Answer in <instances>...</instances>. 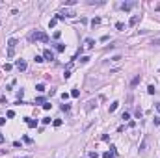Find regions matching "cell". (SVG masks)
<instances>
[{
	"instance_id": "cell-1",
	"label": "cell",
	"mask_w": 160,
	"mask_h": 158,
	"mask_svg": "<svg viewBox=\"0 0 160 158\" xmlns=\"http://www.w3.org/2000/svg\"><path fill=\"white\" fill-rule=\"evenodd\" d=\"M30 41H41V43H47V41H49V36H47L45 32H34V34L30 36Z\"/></svg>"
},
{
	"instance_id": "cell-2",
	"label": "cell",
	"mask_w": 160,
	"mask_h": 158,
	"mask_svg": "<svg viewBox=\"0 0 160 158\" xmlns=\"http://www.w3.org/2000/svg\"><path fill=\"white\" fill-rule=\"evenodd\" d=\"M15 45H17V39L11 37V39L7 41V58H13L15 56Z\"/></svg>"
},
{
	"instance_id": "cell-3",
	"label": "cell",
	"mask_w": 160,
	"mask_h": 158,
	"mask_svg": "<svg viewBox=\"0 0 160 158\" xmlns=\"http://www.w3.org/2000/svg\"><path fill=\"white\" fill-rule=\"evenodd\" d=\"M15 67H17V69H19V71H26V61H24V60H17V61H15Z\"/></svg>"
},
{
	"instance_id": "cell-4",
	"label": "cell",
	"mask_w": 160,
	"mask_h": 158,
	"mask_svg": "<svg viewBox=\"0 0 160 158\" xmlns=\"http://www.w3.org/2000/svg\"><path fill=\"white\" fill-rule=\"evenodd\" d=\"M43 58H45V60H49V61H52V60H54V52L50 50V49H45V52H43Z\"/></svg>"
},
{
	"instance_id": "cell-5",
	"label": "cell",
	"mask_w": 160,
	"mask_h": 158,
	"mask_svg": "<svg viewBox=\"0 0 160 158\" xmlns=\"http://www.w3.org/2000/svg\"><path fill=\"white\" fill-rule=\"evenodd\" d=\"M112 151H106L102 152V158H115V147H110Z\"/></svg>"
},
{
	"instance_id": "cell-6",
	"label": "cell",
	"mask_w": 160,
	"mask_h": 158,
	"mask_svg": "<svg viewBox=\"0 0 160 158\" xmlns=\"http://www.w3.org/2000/svg\"><path fill=\"white\" fill-rule=\"evenodd\" d=\"M134 6H136V2H127V4H121V9L123 11H130Z\"/></svg>"
},
{
	"instance_id": "cell-7",
	"label": "cell",
	"mask_w": 160,
	"mask_h": 158,
	"mask_svg": "<svg viewBox=\"0 0 160 158\" xmlns=\"http://www.w3.org/2000/svg\"><path fill=\"white\" fill-rule=\"evenodd\" d=\"M24 121H26V125L30 127V128H35V127H37V119H32V117H26Z\"/></svg>"
},
{
	"instance_id": "cell-8",
	"label": "cell",
	"mask_w": 160,
	"mask_h": 158,
	"mask_svg": "<svg viewBox=\"0 0 160 158\" xmlns=\"http://www.w3.org/2000/svg\"><path fill=\"white\" fill-rule=\"evenodd\" d=\"M117 106H119V102H117V101H115V102H112L110 108H108V112H110V114H114V112L117 110Z\"/></svg>"
},
{
	"instance_id": "cell-9",
	"label": "cell",
	"mask_w": 160,
	"mask_h": 158,
	"mask_svg": "<svg viewBox=\"0 0 160 158\" xmlns=\"http://www.w3.org/2000/svg\"><path fill=\"white\" fill-rule=\"evenodd\" d=\"M138 21H140V15H134L132 19H130V22H128V24H130V26H136V24H138Z\"/></svg>"
},
{
	"instance_id": "cell-10",
	"label": "cell",
	"mask_w": 160,
	"mask_h": 158,
	"mask_svg": "<svg viewBox=\"0 0 160 158\" xmlns=\"http://www.w3.org/2000/svg\"><path fill=\"white\" fill-rule=\"evenodd\" d=\"M99 24H101V17H95V19L91 21V26L95 28V26H99Z\"/></svg>"
},
{
	"instance_id": "cell-11",
	"label": "cell",
	"mask_w": 160,
	"mask_h": 158,
	"mask_svg": "<svg viewBox=\"0 0 160 158\" xmlns=\"http://www.w3.org/2000/svg\"><path fill=\"white\" fill-rule=\"evenodd\" d=\"M86 47H88V49H93V47H95V41H93V39H86Z\"/></svg>"
},
{
	"instance_id": "cell-12",
	"label": "cell",
	"mask_w": 160,
	"mask_h": 158,
	"mask_svg": "<svg viewBox=\"0 0 160 158\" xmlns=\"http://www.w3.org/2000/svg\"><path fill=\"white\" fill-rule=\"evenodd\" d=\"M63 17H75V15H77V13H75V11H69V9H65V11H63Z\"/></svg>"
},
{
	"instance_id": "cell-13",
	"label": "cell",
	"mask_w": 160,
	"mask_h": 158,
	"mask_svg": "<svg viewBox=\"0 0 160 158\" xmlns=\"http://www.w3.org/2000/svg\"><path fill=\"white\" fill-rule=\"evenodd\" d=\"M56 50L63 52V50H65V45H63V43H56Z\"/></svg>"
},
{
	"instance_id": "cell-14",
	"label": "cell",
	"mask_w": 160,
	"mask_h": 158,
	"mask_svg": "<svg viewBox=\"0 0 160 158\" xmlns=\"http://www.w3.org/2000/svg\"><path fill=\"white\" fill-rule=\"evenodd\" d=\"M154 91H156V87H154V86H153V84H151V86L147 87V93H149V95H153V93H154Z\"/></svg>"
},
{
	"instance_id": "cell-15",
	"label": "cell",
	"mask_w": 160,
	"mask_h": 158,
	"mask_svg": "<svg viewBox=\"0 0 160 158\" xmlns=\"http://www.w3.org/2000/svg\"><path fill=\"white\" fill-rule=\"evenodd\" d=\"M71 97L78 99V97H80V91H78V89H73V91H71Z\"/></svg>"
},
{
	"instance_id": "cell-16",
	"label": "cell",
	"mask_w": 160,
	"mask_h": 158,
	"mask_svg": "<svg viewBox=\"0 0 160 158\" xmlns=\"http://www.w3.org/2000/svg\"><path fill=\"white\" fill-rule=\"evenodd\" d=\"M93 106H97V101H90V102H88V108H86V110H91Z\"/></svg>"
},
{
	"instance_id": "cell-17",
	"label": "cell",
	"mask_w": 160,
	"mask_h": 158,
	"mask_svg": "<svg viewBox=\"0 0 160 158\" xmlns=\"http://www.w3.org/2000/svg\"><path fill=\"white\" fill-rule=\"evenodd\" d=\"M140 80H141V78H140V76H134L130 84H132V86H138V84H140Z\"/></svg>"
},
{
	"instance_id": "cell-18",
	"label": "cell",
	"mask_w": 160,
	"mask_h": 158,
	"mask_svg": "<svg viewBox=\"0 0 160 158\" xmlns=\"http://www.w3.org/2000/svg\"><path fill=\"white\" fill-rule=\"evenodd\" d=\"M35 89H37V91H45V84H37V86H35Z\"/></svg>"
},
{
	"instance_id": "cell-19",
	"label": "cell",
	"mask_w": 160,
	"mask_h": 158,
	"mask_svg": "<svg viewBox=\"0 0 160 158\" xmlns=\"http://www.w3.org/2000/svg\"><path fill=\"white\" fill-rule=\"evenodd\" d=\"M56 22H58V19H56V17H54V19H50L49 26H50V28H54V26H56Z\"/></svg>"
},
{
	"instance_id": "cell-20",
	"label": "cell",
	"mask_w": 160,
	"mask_h": 158,
	"mask_svg": "<svg viewBox=\"0 0 160 158\" xmlns=\"http://www.w3.org/2000/svg\"><path fill=\"white\" fill-rule=\"evenodd\" d=\"M69 76H71V69H65V73H63V78L67 80V78H69Z\"/></svg>"
},
{
	"instance_id": "cell-21",
	"label": "cell",
	"mask_w": 160,
	"mask_h": 158,
	"mask_svg": "<svg viewBox=\"0 0 160 158\" xmlns=\"http://www.w3.org/2000/svg\"><path fill=\"white\" fill-rule=\"evenodd\" d=\"M35 104H45V99H43V97H37V99H35Z\"/></svg>"
},
{
	"instance_id": "cell-22",
	"label": "cell",
	"mask_w": 160,
	"mask_h": 158,
	"mask_svg": "<svg viewBox=\"0 0 160 158\" xmlns=\"http://www.w3.org/2000/svg\"><path fill=\"white\" fill-rule=\"evenodd\" d=\"M121 119H125V121H128V119H130V114H128V112H125V114L121 115Z\"/></svg>"
},
{
	"instance_id": "cell-23",
	"label": "cell",
	"mask_w": 160,
	"mask_h": 158,
	"mask_svg": "<svg viewBox=\"0 0 160 158\" xmlns=\"http://www.w3.org/2000/svg\"><path fill=\"white\" fill-rule=\"evenodd\" d=\"M77 4V0H65V6H75Z\"/></svg>"
},
{
	"instance_id": "cell-24",
	"label": "cell",
	"mask_w": 160,
	"mask_h": 158,
	"mask_svg": "<svg viewBox=\"0 0 160 158\" xmlns=\"http://www.w3.org/2000/svg\"><path fill=\"white\" fill-rule=\"evenodd\" d=\"M80 61H82V63H88V61H90V56H82V58H80Z\"/></svg>"
},
{
	"instance_id": "cell-25",
	"label": "cell",
	"mask_w": 160,
	"mask_h": 158,
	"mask_svg": "<svg viewBox=\"0 0 160 158\" xmlns=\"http://www.w3.org/2000/svg\"><path fill=\"white\" fill-rule=\"evenodd\" d=\"M69 104H67V102H65V104H62V110H63V112H69Z\"/></svg>"
},
{
	"instance_id": "cell-26",
	"label": "cell",
	"mask_w": 160,
	"mask_h": 158,
	"mask_svg": "<svg viewBox=\"0 0 160 158\" xmlns=\"http://www.w3.org/2000/svg\"><path fill=\"white\" fill-rule=\"evenodd\" d=\"M7 117H9V119H11V117H15V112H13V110H7Z\"/></svg>"
},
{
	"instance_id": "cell-27",
	"label": "cell",
	"mask_w": 160,
	"mask_h": 158,
	"mask_svg": "<svg viewBox=\"0 0 160 158\" xmlns=\"http://www.w3.org/2000/svg\"><path fill=\"white\" fill-rule=\"evenodd\" d=\"M151 45H160V37H154L153 41H151Z\"/></svg>"
},
{
	"instance_id": "cell-28",
	"label": "cell",
	"mask_w": 160,
	"mask_h": 158,
	"mask_svg": "<svg viewBox=\"0 0 160 158\" xmlns=\"http://www.w3.org/2000/svg\"><path fill=\"white\" fill-rule=\"evenodd\" d=\"M90 158H99V154L95 151H90Z\"/></svg>"
},
{
	"instance_id": "cell-29",
	"label": "cell",
	"mask_w": 160,
	"mask_h": 158,
	"mask_svg": "<svg viewBox=\"0 0 160 158\" xmlns=\"http://www.w3.org/2000/svg\"><path fill=\"white\" fill-rule=\"evenodd\" d=\"M145 145H147V140H143V141H141V145H140V149H141V151H145Z\"/></svg>"
},
{
	"instance_id": "cell-30",
	"label": "cell",
	"mask_w": 160,
	"mask_h": 158,
	"mask_svg": "<svg viewBox=\"0 0 160 158\" xmlns=\"http://www.w3.org/2000/svg\"><path fill=\"white\" fill-rule=\"evenodd\" d=\"M115 28H117V30H123V28H125V24H123V22H117V24H115Z\"/></svg>"
},
{
	"instance_id": "cell-31",
	"label": "cell",
	"mask_w": 160,
	"mask_h": 158,
	"mask_svg": "<svg viewBox=\"0 0 160 158\" xmlns=\"http://www.w3.org/2000/svg\"><path fill=\"white\" fill-rule=\"evenodd\" d=\"M35 61H37V63H41V61H45V58H43V56H35Z\"/></svg>"
},
{
	"instance_id": "cell-32",
	"label": "cell",
	"mask_w": 160,
	"mask_h": 158,
	"mask_svg": "<svg viewBox=\"0 0 160 158\" xmlns=\"http://www.w3.org/2000/svg\"><path fill=\"white\" fill-rule=\"evenodd\" d=\"M60 36H62V32L58 30V32H54V36H52V37H54V39H60Z\"/></svg>"
},
{
	"instance_id": "cell-33",
	"label": "cell",
	"mask_w": 160,
	"mask_h": 158,
	"mask_svg": "<svg viewBox=\"0 0 160 158\" xmlns=\"http://www.w3.org/2000/svg\"><path fill=\"white\" fill-rule=\"evenodd\" d=\"M50 106H52L50 102H45V104H43V110H50Z\"/></svg>"
},
{
	"instance_id": "cell-34",
	"label": "cell",
	"mask_w": 160,
	"mask_h": 158,
	"mask_svg": "<svg viewBox=\"0 0 160 158\" xmlns=\"http://www.w3.org/2000/svg\"><path fill=\"white\" fill-rule=\"evenodd\" d=\"M141 115H143V112H141L140 108H136V117H141Z\"/></svg>"
},
{
	"instance_id": "cell-35",
	"label": "cell",
	"mask_w": 160,
	"mask_h": 158,
	"mask_svg": "<svg viewBox=\"0 0 160 158\" xmlns=\"http://www.w3.org/2000/svg\"><path fill=\"white\" fill-rule=\"evenodd\" d=\"M22 95H24V91H22V89H21V91H17V97H19V101H22Z\"/></svg>"
},
{
	"instance_id": "cell-36",
	"label": "cell",
	"mask_w": 160,
	"mask_h": 158,
	"mask_svg": "<svg viewBox=\"0 0 160 158\" xmlns=\"http://www.w3.org/2000/svg\"><path fill=\"white\" fill-rule=\"evenodd\" d=\"M62 125V119H54V127H60Z\"/></svg>"
},
{
	"instance_id": "cell-37",
	"label": "cell",
	"mask_w": 160,
	"mask_h": 158,
	"mask_svg": "<svg viewBox=\"0 0 160 158\" xmlns=\"http://www.w3.org/2000/svg\"><path fill=\"white\" fill-rule=\"evenodd\" d=\"M153 123H154V127H158V125H160V117H154Z\"/></svg>"
},
{
	"instance_id": "cell-38",
	"label": "cell",
	"mask_w": 160,
	"mask_h": 158,
	"mask_svg": "<svg viewBox=\"0 0 160 158\" xmlns=\"http://www.w3.org/2000/svg\"><path fill=\"white\" fill-rule=\"evenodd\" d=\"M0 125H6V119L4 117H0Z\"/></svg>"
},
{
	"instance_id": "cell-39",
	"label": "cell",
	"mask_w": 160,
	"mask_h": 158,
	"mask_svg": "<svg viewBox=\"0 0 160 158\" xmlns=\"http://www.w3.org/2000/svg\"><path fill=\"white\" fill-rule=\"evenodd\" d=\"M0 143H4V136L2 134H0Z\"/></svg>"
},
{
	"instance_id": "cell-40",
	"label": "cell",
	"mask_w": 160,
	"mask_h": 158,
	"mask_svg": "<svg viewBox=\"0 0 160 158\" xmlns=\"http://www.w3.org/2000/svg\"><path fill=\"white\" fill-rule=\"evenodd\" d=\"M156 110H158V112H160V102H158V104H156Z\"/></svg>"
},
{
	"instance_id": "cell-41",
	"label": "cell",
	"mask_w": 160,
	"mask_h": 158,
	"mask_svg": "<svg viewBox=\"0 0 160 158\" xmlns=\"http://www.w3.org/2000/svg\"><path fill=\"white\" fill-rule=\"evenodd\" d=\"M21 158H32V156H21Z\"/></svg>"
},
{
	"instance_id": "cell-42",
	"label": "cell",
	"mask_w": 160,
	"mask_h": 158,
	"mask_svg": "<svg viewBox=\"0 0 160 158\" xmlns=\"http://www.w3.org/2000/svg\"><path fill=\"white\" fill-rule=\"evenodd\" d=\"M0 26H2V22H0Z\"/></svg>"
}]
</instances>
